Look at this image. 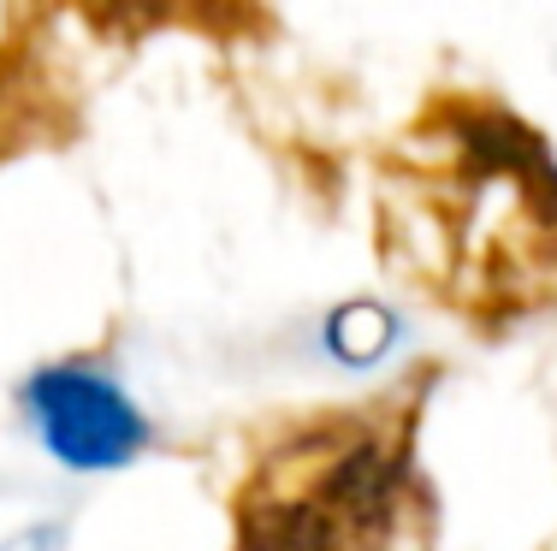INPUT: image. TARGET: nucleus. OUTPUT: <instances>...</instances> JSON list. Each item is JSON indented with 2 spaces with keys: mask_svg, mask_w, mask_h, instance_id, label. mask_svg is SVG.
<instances>
[{
  "mask_svg": "<svg viewBox=\"0 0 557 551\" xmlns=\"http://www.w3.org/2000/svg\"><path fill=\"white\" fill-rule=\"evenodd\" d=\"M374 249L404 285L498 338L557 309V154L481 89H433L374 154Z\"/></svg>",
  "mask_w": 557,
  "mask_h": 551,
  "instance_id": "obj_1",
  "label": "nucleus"
},
{
  "mask_svg": "<svg viewBox=\"0 0 557 551\" xmlns=\"http://www.w3.org/2000/svg\"><path fill=\"white\" fill-rule=\"evenodd\" d=\"M428 391L433 367H416L380 398L273 427L232 487V551H428Z\"/></svg>",
  "mask_w": 557,
  "mask_h": 551,
  "instance_id": "obj_2",
  "label": "nucleus"
},
{
  "mask_svg": "<svg viewBox=\"0 0 557 551\" xmlns=\"http://www.w3.org/2000/svg\"><path fill=\"white\" fill-rule=\"evenodd\" d=\"M24 403L36 415V433L72 468H119L149 439L137 403L89 367H36L30 386H24Z\"/></svg>",
  "mask_w": 557,
  "mask_h": 551,
  "instance_id": "obj_3",
  "label": "nucleus"
},
{
  "mask_svg": "<svg viewBox=\"0 0 557 551\" xmlns=\"http://www.w3.org/2000/svg\"><path fill=\"white\" fill-rule=\"evenodd\" d=\"M0 551H60V528H30L18 540H7Z\"/></svg>",
  "mask_w": 557,
  "mask_h": 551,
  "instance_id": "obj_4",
  "label": "nucleus"
}]
</instances>
